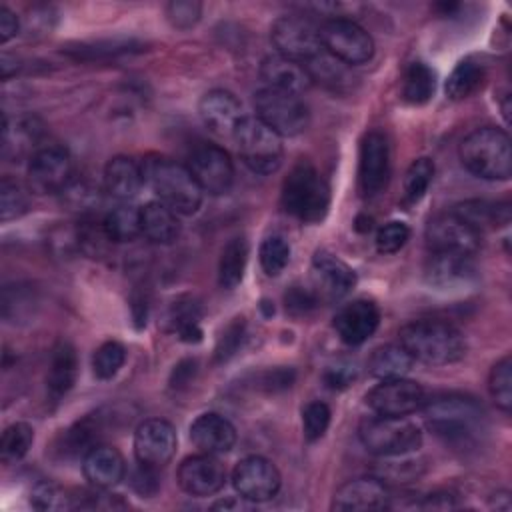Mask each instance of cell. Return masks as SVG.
Returning <instances> with one entry per match:
<instances>
[{
	"mask_svg": "<svg viewBox=\"0 0 512 512\" xmlns=\"http://www.w3.org/2000/svg\"><path fill=\"white\" fill-rule=\"evenodd\" d=\"M402 348L418 362L430 366H448L466 356L464 334L442 320L420 318L404 324L398 332Z\"/></svg>",
	"mask_w": 512,
	"mask_h": 512,
	"instance_id": "obj_1",
	"label": "cell"
},
{
	"mask_svg": "<svg viewBox=\"0 0 512 512\" xmlns=\"http://www.w3.org/2000/svg\"><path fill=\"white\" fill-rule=\"evenodd\" d=\"M428 428L450 444H468L484 432L482 406L464 394H440L422 406Z\"/></svg>",
	"mask_w": 512,
	"mask_h": 512,
	"instance_id": "obj_2",
	"label": "cell"
},
{
	"mask_svg": "<svg viewBox=\"0 0 512 512\" xmlns=\"http://www.w3.org/2000/svg\"><path fill=\"white\" fill-rule=\"evenodd\" d=\"M144 182L152 188L162 204L172 208L176 214H194L202 204V190L194 180L188 166L152 154L142 162Z\"/></svg>",
	"mask_w": 512,
	"mask_h": 512,
	"instance_id": "obj_3",
	"label": "cell"
},
{
	"mask_svg": "<svg viewBox=\"0 0 512 512\" xmlns=\"http://www.w3.org/2000/svg\"><path fill=\"white\" fill-rule=\"evenodd\" d=\"M462 166L484 180H508L512 174V148L504 130L494 126L476 128L460 142Z\"/></svg>",
	"mask_w": 512,
	"mask_h": 512,
	"instance_id": "obj_4",
	"label": "cell"
},
{
	"mask_svg": "<svg viewBox=\"0 0 512 512\" xmlns=\"http://www.w3.org/2000/svg\"><path fill=\"white\" fill-rule=\"evenodd\" d=\"M282 208L302 220L320 222L330 206V188L310 160H298L282 182Z\"/></svg>",
	"mask_w": 512,
	"mask_h": 512,
	"instance_id": "obj_5",
	"label": "cell"
},
{
	"mask_svg": "<svg viewBox=\"0 0 512 512\" xmlns=\"http://www.w3.org/2000/svg\"><path fill=\"white\" fill-rule=\"evenodd\" d=\"M362 446L380 458L406 456L420 448L422 432L406 416H370L358 426Z\"/></svg>",
	"mask_w": 512,
	"mask_h": 512,
	"instance_id": "obj_6",
	"label": "cell"
},
{
	"mask_svg": "<svg viewBox=\"0 0 512 512\" xmlns=\"http://www.w3.org/2000/svg\"><path fill=\"white\" fill-rule=\"evenodd\" d=\"M242 162L258 174H272L282 164V138L258 116H242L232 134Z\"/></svg>",
	"mask_w": 512,
	"mask_h": 512,
	"instance_id": "obj_7",
	"label": "cell"
},
{
	"mask_svg": "<svg viewBox=\"0 0 512 512\" xmlns=\"http://www.w3.org/2000/svg\"><path fill=\"white\" fill-rule=\"evenodd\" d=\"M254 110L256 116L280 138L298 136L310 124V112L300 94L264 86L254 94Z\"/></svg>",
	"mask_w": 512,
	"mask_h": 512,
	"instance_id": "obj_8",
	"label": "cell"
},
{
	"mask_svg": "<svg viewBox=\"0 0 512 512\" xmlns=\"http://www.w3.org/2000/svg\"><path fill=\"white\" fill-rule=\"evenodd\" d=\"M270 40L276 54L296 62H308L324 48L320 42V28L302 14H286L272 22Z\"/></svg>",
	"mask_w": 512,
	"mask_h": 512,
	"instance_id": "obj_9",
	"label": "cell"
},
{
	"mask_svg": "<svg viewBox=\"0 0 512 512\" xmlns=\"http://www.w3.org/2000/svg\"><path fill=\"white\" fill-rule=\"evenodd\" d=\"M320 42L324 52L346 66H358L374 56L372 36L354 20L332 18L320 26Z\"/></svg>",
	"mask_w": 512,
	"mask_h": 512,
	"instance_id": "obj_10",
	"label": "cell"
},
{
	"mask_svg": "<svg viewBox=\"0 0 512 512\" xmlns=\"http://www.w3.org/2000/svg\"><path fill=\"white\" fill-rule=\"evenodd\" d=\"M74 178L72 158L66 148L48 144L42 146L30 160L26 170L28 190L44 196V194H60Z\"/></svg>",
	"mask_w": 512,
	"mask_h": 512,
	"instance_id": "obj_11",
	"label": "cell"
},
{
	"mask_svg": "<svg viewBox=\"0 0 512 512\" xmlns=\"http://www.w3.org/2000/svg\"><path fill=\"white\" fill-rule=\"evenodd\" d=\"M424 402V388L406 376L380 380V384L366 394L368 408L380 416H410L422 410Z\"/></svg>",
	"mask_w": 512,
	"mask_h": 512,
	"instance_id": "obj_12",
	"label": "cell"
},
{
	"mask_svg": "<svg viewBox=\"0 0 512 512\" xmlns=\"http://www.w3.org/2000/svg\"><path fill=\"white\" fill-rule=\"evenodd\" d=\"M188 170L202 192L220 196L230 190L234 182V164L228 152L216 144H200L188 158Z\"/></svg>",
	"mask_w": 512,
	"mask_h": 512,
	"instance_id": "obj_13",
	"label": "cell"
},
{
	"mask_svg": "<svg viewBox=\"0 0 512 512\" xmlns=\"http://www.w3.org/2000/svg\"><path fill=\"white\" fill-rule=\"evenodd\" d=\"M430 252H458L474 256L480 248V232L454 212L434 216L424 232Z\"/></svg>",
	"mask_w": 512,
	"mask_h": 512,
	"instance_id": "obj_14",
	"label": "cell"
},
{
	"mask_svg": "<svg viewBox=\"0 0 512 512\" xmlns=\"http://www.w3.org/2000/svg\"><path fill=\"white\" fill-rule=\"evenodd\" d=\"M234 490L250 502H266L280 490V472L264 456H246L232 470Z\"/></svg>",
	"mask_w": 512,
	"mask_h": 512,
	"instance_id": "obj_15",
	"label": "cell"
},
{
	"mask_svg": "<svg viewBox=\"0 0 512 512\" xmlns=\"http://www.w3.org/2000/svg\"><path fill=\"white\" fill-rule=\"evenodd\" d=\"M390 176V146L380 130H370L360 142L358 184L364 196H376L388 184Z\"/></svg>",
	"mask_w": 512,
	"mask_h": 512,
	"instance_id": "obj_16",
	"label": "cell"
},
{
	"mask_svg": "<svg viewBox=\"0 0 512 512\" xmlns=\"http://www.w3.org/2000/svg\"><path fill=\"white\" fill-rule=\"evenodd\" d=\"M176 430L162 418H148L134 432V456L138 464L162 468L176 452Z\"/></svg>",
	"mask_w": 512,
	"mask_h": 512,
	"instance_id": "obj_17",
	"label": "cell"
},
{
	"mask_svg": "<svg viewBox=\"0 0 512 512\" xmlns=\"http://www.w3.org/2000/svg\"><path fill=\"white\" fill-rule=\"evenodd\" d=\"M424 278L434 290H460L476 280V264L470 254L430 252Z\"/></svg>",
	"mask_w": 512,
	"mask_h": 512,
	"instance_id": "obj_18",
	"label": "cell"
},
{
	"mask_svg": "<svg viewBox=\"0 0 512 512\" xmlns=\"http://www.w3.org/2000/svg\"><path fill=\"white\" fill-rule=\"evenodd\" d=\"M356 284L354 270L328 250H318L312 258V290L318 300H340Z\"/></svg>",
	"mask_w": 512,
	"mask_h": 512,
	"instance_id": "obj_19",
	"label": "cell"
},
{
	"mask_svg": "<svg viewBox=\"0 0 512 512\" xmlns=\"http://www.w3.org/2000/svg\"><path fill=\"white\" fill-rule=\"evenodd\" d=\"M390 504V492L380 478L362 476L342 484L332 496V510L338 512H366L384 510Z\"/></svg>",
	"mask_w": 512,
	"mask_h": 512,
	"instance_id": "obj_20",
	"label": "cell"
},
{
	"mask_svg": "<svg viewBox=\"0 0 512 512\" xmlns=\"http://www.w3.org/2000/svg\"><path fill=\"white\" fill-rule=\"evenodd\" d=\"M226 470L212 454H196L178 466V484L190 496H212L224 488Z\"/></svg>",
	"mask_w": 512,
	"mask_h": 512,
	"instance_id": "obj_21",
	"label": "cell"
},
{
	"mask_svg": "<svg viewBox=\"0 0 512 512\" xmlns=\"http://www.w3.org/2000/svg\"><path fill=\"white\" fill-rule=\"evenodd\" d=\"M380 324V310L372 300L358 298L348 302L334 316V330L348 346L364 344Z\"/></svg>",
	"mask_w": 512,
	"mask_h": 512,
	"instance_id": "obj_22",
	"label": "cell"
},
{
	"mask_svg": "<svg viewBox=\"0 0 512 512\" xmlns=\"http://www.w3.org/2000/svg\"><path fill=\"white\" fill-rule=\"evenodd\" d=\"M44 124L38 116L24 114L18 118H4L2 124V156L10 162H20L22 158H32L42 146Z\"/></svg>",
	"mask_w": 512,
	"mask_h": 512,
	"instance_id": "obj_23",
	"label": "cell"
},
{
	"mask_svg": "<svg viewBox=\"0 0 512 512\" xmlns=\"http://www.w3.org/2000/svg\"><path fill=\"white\" fill-rule=\"evenodd\" d=\"M198 114L204 126L218 136H232L242 120V106L228 90H210L198 102Z\"/></svg>",
	"mask_w": 512,
	"mask_h": 512,
	"instance_id": "obj_24",
	"label": "cell"
},
{
	"mask_svg": "<svg viewBox=\"0 0 512 512\" xmlns=\"http://www.w3.org/2000/svg\"><path fill=\"white\" fill-rule=\"evenodd\" d=\"M190 440L204 454H226L236 444V430L230 420L216 412H204L190 424Z\"/></svg>",
	"mask_w": 512,
	"mask_h": 512,
	"instance_id": "obj_25",
	"label": "cell"
},
{
	"mask_svg": "<svg viewBox=\"0 0 512 512\" xmlns=\"http://www.w3.org/2000/svg\"><path fill=\"white\" fill-rule=\"evenodd\" d=\"M260 78L264 80L266 88L290 94H302L312 86V78L306 70V64L290 60L280 54H270L262 60Z\"/></svg>",
	"mask_w": 512,
	"mask_h": 512,
	"instance_id": "obj_26",
	"label": "cell"
},
{
	"mask_svg": "<svg viewBox=\"0 0 512 512\" xmlns=\"http://www.w3.org/2000/svg\"><path fill=\"white\" fill-rule=\"evenodd\" d=\"M82 470L92 486L106 490L120 484L126 472V464L122 454L114 446L96 444L84 454Z\"/></svg>",
	"mask_w": 512,
	"mask_h": 512,
	"instance_id": "obj_27",
	"label": "cell"
},
{
	"mask_svg": "<svg viewBox=\"0 0 512 512\" xmlns=\"http://www.w3.org/2000/svg\"><path fill=\"white\" fill-rule=\"evenodd\" d=\"M144 184L142 164L130 156H114L104 166V190L118 202L134 198Z\"/></svg>",
	"mask_w": 512,
	"mask_h": 512,
	"instance_id": "obj_28",
	"label": "cell"
},
{
	"mask_svg": "<svg viewBox=\"0 0 512 512\" xmlns=\"http://www.w3.org/2000/svg\"><path fill=\"white\" fill-rule=\"evenodd\" d=\"M78 376V358L76 350L70 342L60 340L52 348L48 374H46V390L52 400H58L70 392Z\"/></svg>",
	"mask_w": 512,
	"mask_h": 512,
	"instance_id": "obj_29",
	"label": "cell"
},
{
	"mask_svg": "<svg viewBox=\"0 0 512 512\" xmlns=\"http://www.w3.org/2000/svg\"><path fill=\"white\" fill-rule=\"evenodd\" d=\"M140 226L142 234L154 244H172L180 236L178 214L160 200H152L140 208Z\"/></svg>",
	"mask_w": 512,
	"mask_h": 512,
	"instance_id": "obj_30",
	"label": "cell"
},
{
	"mask_svg": "<svg viewBox=\"0 0 512 512\" xmlns=\"http://www.w3.org/2000/svg\"><path fill=\"white\" fill-rule=\"evenodd\" d=\"M414 364V358L402 348V344H386L372 350L366 368L370 376L378 380L404 378Z\"/></svg>",
	"mask_w": 512,
	"mask_h": 512,
	"instance_id": "obj_31",
	"label": "cell"
},
{
	"mask_svg": "<svg viewBox=\"0 0 512 512\" xmlns=\"http://www.w3.org/2000/svg\"><path fill=\"white\" fill-rule=\"evenodd\" d=\"M246 264H248V242L244 236H234L230 238L222 252H220V260H218V284L224 290H234L246 272Z\"/></svg>",
	"mask_w": 512,
	"mask_h": 512,
	"instance_id": "obj_32",
	"label": "cell"
},
{
	"mask_svg": "<svg viewBox=\"0 0 512 512\" xmlns=\"http://www.w3.org/2000/svg\"><path fill=\"white\" fill-rule=\"evenodd\" d=\"M102 228L110 242H116V244L132 242L136 236L142 234L140 208L128 202H120L118 206H114L104 214Z\"/></svg>",
	"mask_w": 512,
	"mask_h": 512,
	"instance_id": "obj_33",
	"label": "cell"
},
{
	"mask_svg": "<svg viewBox=\"0 0 512 512\" xmlns=\"http://www.w3.org/2000/svg\"><path fill=\"white\" fill-rule=\"evenodd\" d=\"M486 80V68L474 58L460 60L446 80V96L450 100H464L482 88Z\"/></svg>",
	"mask_w": 512,
	"mask_h": 512,
	"instance_id": "obj_34",
	"label": "cell"
},
{
	"mask_svg": "<svg viewBox=\"0 0 512 512\" xmlns=\"http://www.w3.org/2000/svg\"><path fill=\"white\" fill-rule=\"evenodd\" d=\"M454 214H458L478 232H482L484 228L506 224L510 218L508 204H492L486 200H466L454 208Z\"/></svg>",
	"mask_w": 512,
	"mask_h": 512,
	"instance_id": "obj_35",
	"label": "cell"
},
{
	"mask_svg": "<svg viewBox=\"0 0 512 512\" xmlns=\"http://www.w3.org/2000/svg\"><path fill=\"white\" fill-rule=\"evenodd\" d=\"M436 90V74L424 62H412L402 78V98L408 104H426Z\"/></svg>",
	"mask_w": 512,
	"mask_h": 512,
	"instance_id": "obj_36",
	"label": "cell"
},
{
	"mask_svg": "<svg viewBox=\"0 0 512 512\" xmlns=\"http://www.w3.org/2000/svg\"><path fill=\"white\" fill-rule=\"evenodd\" d=\"M170 322L174 332L184 342H198L202 336L200 330V306L192 298H180L170 308Z\"/></svg>",
	"mask_w": 512,
	"mask_h": 512,
	"instance_id": "obj_37",
	"label": "cell"
},
{
	"mask_svg": "<svg viewBox=\"0 0 512 512\" xmlns=\"http://www.w3.org/2000/svg\"><path fill=\"white\" fill-rule=\"evenodd\" d=\"M306 70L312 78V82H322L324 86H330V88H342L348 80H352L348 76V70H346V64H342L340 60H336L334 56H330L328 52H320L318 56H314L312 60L306 62Z\"/></svg>",
	"mask_w": 512,
	"mask_h": 512,
	"instance_id": "obj_38",
	"label": "cell"
},
{
	"mask_svg": "<svg viewBox=\"0 0 512 512\" xmlns=\"http://www.w3.org/2000/svg\"><path fill=\"white\" fill-rule=\"evenodd\" d=\"M34 442V430L26 422L10 424L0 440V454L6 464L22 460Z\"/></svg>",
	"mask_w": 512,
	"mask_h": 512,
	"instance_id": "obj_39",
	"label": "cell"
},
{
	"mask_svg": "<svg viewBox=\"0 0 512 512\" xmlns=\"http://www.w3.org/2000/svg\"><path fill=\"white\" fill-rule=\"evenodd\" d=\"M488 392L496 406L504 412H510L512 408V358L506 354L500 358L488 376Z\"/></svg>",
	"mask_w": 512,
	"mask_h": 512,
	"instance_id": "obj_40",
	"label": "cell"
},
{
	"mask_svg": "<svg viewBox=\"0 0 512 512\" xmlns=\"http://www.w3.org/2000/svg\"><path fill=\"white\" fill-rule=\"evenodd\" d=\"M434 178V162L426 156L416 158L404 174V202L416 204L426 194Z\"/></svg>",
	"mask_w": 512,
	"mask_h": 512,
	"instance_id": "obj_41",
	"label": "cell"
},
{
	"mask_svg": "<svg viewBox=\"0 0 512 512\" xmlns=\"http://www.w3.org/2000/svg\"><path fill=\"white\" fill-rule=\"evenodd\" d=\"M260 266L266 272V276H278L290 260V244L280 234H270L262 240L260 250Z\"/></svg>",
	"mask_w": 512,
	"mask_h": 512,
	"instance_id": "obj_42",
	"label": "cell"
},
{
	"mask_svg": "<svg viewBox=\"0 0 512 512\" xmlns=\"http://www.w3.org/2000/svg\"><path fill=\"white\" fill-rule=\"evenodd\" d=\"M124 360L126 348L116 340H108L96 348L92 356V372L100 380H110L124 366Z\"/></svg>",
	"mask_w": 512,
	"mask_h": 512,
	"instance_id": "obj_43",
	"label": "cell"
},
{
	"mask_svg": "<svg viewBox=\"0 0 512 512\" xmlns=\"http://www.w3.org/2000/svg\"><path fill=\"white\" fill-rule=\"evenodd\" d=\"M66 206L80 214H92L100 204V192L86 180H74L60 192Z\"/></svg>",
	"mask_w": 512,
	"mask_h": 512,
	"instance_id": "obj_44",
	"label": "cell"
},
{
	"mask_svg": "<svg viewBox=\"0 0 512 512\" xmlns=\"http://www.w3.org/2000/svg\"><path fill=\"white\" fill-rule=\"evenodd\" d=\"M330 408L320 400H312L302 408V430L308 442L320 440L330 426Z\"/></svg>",
	"mask_w": 512,
	"mask_h": 512,
	"instance_id": "obj_45",
	"label": "cell"
},
{
	"mask_svg": "<svg viewBox=\"0 0 512 512\" xmlns=\"http://www.w3.org/2000/svg\"><path fill=\"white\" fill-rule=\"evenodd\" d=\"M28 210V198L22 186L10 178H2L0 184V218L2 222L14 220Z\"/></svg>",
	"mask_w": 512,
	"mask_h": 512,
	"instance_id": "obj_46",
	"label": "cell"
},
{
	"mask_svg": "<svg viewBox=\"0 0 512 512\" xmlns=\"http://www.w3.org/2000/svg\"><path fill=\"white\" fill-rule=\"evenodd\" d=\"M30 504L36 510H64L74 506L70 496L54 482H38L30 492Z\"/></svg>",
	"mask_w": 512,
	"mask_h": 512,
	"instance_id": "obj_47",
	"label": "cell"
},
{
	"mask_svg": "<svg viewBox=\"0 0 512 512\" xmlns=\"http://www.w3.org/2000/svg\"><path fill=\"white\" fill-rule=\"evenodd\" d=\"M408 238H410V228L404 222L392 220L378 228L374 242L380 254H394L400 248H404Z\"/></svg>",
	"mask_w": 512,
	"mask_h": 512,
	"instance_id": "obj_48",
	"label": "cell"
},
{
	"mask_svg": "<svg viewBox=\"0 0 512 512\" xmlns=\"http://www.w3.org/2000/svg\"><path fill=\"white\" fill-rule=\"evenodd\" d=\"M202 14V4L196 0H174L166 6V18L174 28H192Z\"/></svg>",
	"mask_w": 512,
	"mask_h": 512,
	"instance_id": "obj_49",
	"label": "cell"
},
{
	"mask_svg": "<svg viewBox=\"0 0 512 512\" xmlns=\"http://www.w3.org/2000/svg\"><path fill=\"white\" fill-rule=\"evenodd\" d=\"M242 338H244V320L242 318H234V322H230L226 326L224 334L218 338L216 360L218 362L228 360L238 350V346L242 344Z\"/></svg>",
	"mask_w": 512,
	"mask_h": 512,
	"instance_id": "obj_50",
	"label": "cell"
},
{
	"mask_svg": "<svg viewBox=\"0 0 512 512\" xmlns=\"http://www.w3.org/2000/svg\"><path fill=\"white\" fill-rule=\"evenodd\" d=\"M284 302H286V310L292 314H308L310 310L316 308V304L320 302L316 292L310 286H292L286 294H284Z\"/></svg>",
	"mask_w": 512,
	"mask_h": 512,
	"instance_id": "obj_51",
	"label": "cell"
},
{
	"mask_svg": "<svg viewBox=\"0 0 512 512\" xmlns=\"http://www.w3.org/2000/svg\"><path fill=\"white\" fill-rule=\"evenodd\" d=\"M158 470L160 468H152L146 464H138V468L132 472V488L140 494V496H154L160 488V480H158Z\"/></svg>",
	"mask_w": 512,
	"mask_h": 512,
	"instance_id": "obj_52",
	"label": "cell"
},
{
	"mask_svg": "<svg viewBox=\"0 0 512 512\" xmlns=\"http://www.w3.org/2000/svg\"><path fill=\"white\" fill-rule=\"evenodd\" d=\"M356 380V368L354 364L340 362L336 366H328L324 372V384L330 390H344Z\"/></svg>",
	"mask_w": 512,
	"mask_h": 512,
	"instance_id": "obj_53",
	"label": "cell"
},
{
	"mask_svg": "<svg viewBox=\"0 0 512 512\" xmlns=\"http://www.w3.org/2000/svg\"><path fill=\"white\" fill-rule=\"evenodd\" d=\"M18 18L6 6H0V42L6 44L18 34Z\"/></svg>",
	"mask_w": 512,
	"mask_h": 512,
	"instance_id": "obj_54",
	"label": "cell"
},
{
	"mask_svg": "<svg viewBox=\"0 0 512 512\" xmlns=\"http://www.w3.org/2000/svg\"><path fill=\"white\" fill-rule=\"evenodd\" d=\"M454 496L448 492H436L426 496V500L422 502V508H436V510H446V508H454Z\"/></svg>",
	"mask_w": 512,
	"mask_h": 512,
	"instance_id": "obj_55",
	"label": "cell"
}]
</instances>
